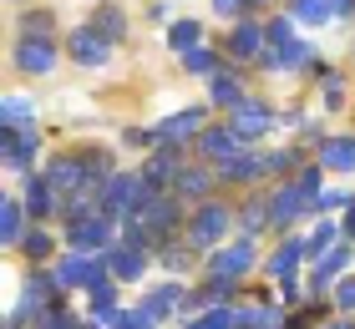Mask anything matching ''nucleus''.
I'll return each instance as SVG.
<instances>
[{"label":"nucleus","mask_w":355,"mask_h":329,"mask_svg":"<svg viewBox=\"0 0 355 329\" xmlns=\"http://www.w3.org/2000/svg\"><path fill=\"white\" fill-rule=\"evenodd\" d=\"M193 147H198V157H203V162H223V157H234L244 142H239V132H234L229 122H223V127H203Z\"/></svg>","instance_id":"obj_23"},{"label":"nucleus","mask_w":355,"mask_h":329,"mask_svg":"<svg viewBox=\"0 0 355 329\" xmlns=\"http://www.w3.org/2000/svg\"><path fill=\"white\" fill-rule=\"evenodd\" d=\"M340 233H345V243H355V203L345 208V218H340Z\"/></svg>","instance_id":"obj_50"},{"label":"nucleus","mask_w":355,"mask_h":329,"mask_svg":"<svg viewBox=\"0 0 355 329\" xmlns=\"http://www.w3.org/2000/svg\"><path fill=\"white\" fill-rule=\"evenodd\" d=\"M67 56H71L76 66H107V56H112V41H107L96 26H76L71 36H67Z\"/></svg>","instance_id":"obj_12"},{"label":"nucleus","mask_w":355,"mask_h":329,"mask_svg":"<svg viewBox=\"0 0 355 329\" xmlns=\"http://www.w3.org/2000/svg\"><path fill=\"white\" fill-rule=\"evenodd\" d=\"M244 6H249V0H214V10L229 15V21H239V15H244Z\"/></svg>","instance_id":"obj_48"},{"label":"nucleus","mask_w":355,"mask_h":329,"mask_svg":"<svg viewBox=\"0 0 355 329\" xmlns=\"http://www.w3.org/2000/svg\"><path fill=\"white\" fill-rule=\"evenodd\" d=\"M26 228H31V213H26V203H21V197H6V203H0V238H6L10 249H21Z\"/></svg>","instance_id":"obj_29"},{"label":"nucleus","mask_w":355,"mask_h":329,"mask_svg":"<svg viewBox=\"0 0 355 329\" xmlns=\"http://www.w3.org/2000/svg\"><path fill=\"white\" fill-rule=\"evenodd\" d=\"M304 213H310V193H304L295 177H279V188H269V218H274V233H289Z\"/></svg>","instance_id":"obj_6"},{"label":"nucleus","mask_w":355,"mask_h":329,"mask_svg":"<svg viewBox=\"0 0 355 329\" xmlns=\"http://www.w3.org/2000/svg\"><path fill=\"white\" fill-rule=\"evenodd\" d=\"M10 6H26V0H10Z\"/></svg>","instance_id":"obj_53"},{"label":"nucleus","mask_w":355,"mask_h":329,"mask_svg":"<svg viewBox=\"0 0 355 329\" xmlns=\"http://www.w3.org/2000/svg\"><path fill=\"white\" fill-rule=\"evenodd\" d=\"M300 263H304V238H284L279 249L269 254L264 269H269V278H279V284H284V278H295V274H300Z\"/></svg>","instance_id":"obj_28"},{"label":"nucleus","mask_w":355,"mask_h":329,"mask_svg":"<svg viewBox=\"0 0 355 329\" xmlns=\"http://www.w3.org/2000/svg\"><path fill=\"white\" fill-rule=\"evenodd\" d=\"M36 152H41V132L36 127H0V157H6L10 172H26Z\"/></svg>","instance_id":"obj_10"},{"label":"nucleus","mask_w":355,"mask_h":329,"mask_svg":"<svg viewBox=\"0 0 355 329\" xmlns=\"http://www.w3.org/2000/svg\"><path fill=\"white\" fill-rule=\"evenodd\" d=\"M21 203H26V213H31V223H41V218H51V213L61 208V193L51 188V177H46V172H31Z\"/></svg>","instance_id":"obj_21"},{"label":"nucleus","mask_w":355,"mask_h":329,"mask_svg":"<svg viewBox=\"0 0 355 329\" xmlns=\"http://www.w3.org/2000/svg\"><path fill=\"white\" fill-rule=\"evenodd\" d=\"M46 177H51V188H56L61 197L76 193V188H87V157H82V152H61V157L46 162Z\"/></svg>","instance_id":"obj_19"},{"label":"nucleus","mask_w":355,"mask_h":329,"mask_svg":"<svg viewBox=\"0 0 355 329\" xmlns=\"http://www.w3.org/2000/svg\"><path fill=\"white\" fill-rule=\"evenodd\" d=\"M92 213H102V188H76V193L61 197V218L67 223H82Z\"/></svg>","instance_id":"obj_30"},{"label":"nucleus","mask_w":355,"mask_h":329,"mask_svg":"<svg viewBox=\"0 0 355 329\" xmlns=\"http://www.w3.org/2000/svg\"><path fill=\"white\" fill-rule=\"evenodd\" d=\"M289 314H279V309L269 304H254V309H239V329H284Z\"/></svg>","instance_id":"obj_35"},{"label":"nucleus","mask_w":355,"mask_h":329,"mask_svg":"<svg viewBox=\"0 0 355 329\" xmlns=\"http://www.w3.org/2000/svg\"><path fill=\"white\" fill-rule=\"evenodd\" d=\"M335 309H340V314H355V278H340V284H335Z\"/></svg>","instance_id":"obj_47"},{"label":"nucleus","mask_w":355,"mask_h":329,"mask_svg":"<svg viewBox=\"0 0 355 329\" xmlns=\"http://www.w3.org/2000/svg\"><path fill=\"white\" fill-rule=\"evenodd\" d=\"M269 228H274V218H269V193L244 197V208H239V233H244V238H264Z\"/></svg>","instance_id":"obj_27"},{"label":"nucleus","mask_w":355,"mask_h":329,"mask_svg":"<svg viewBox=\"0 0 355 329\" xmlns=\"http://www.w3.org/2000/svg\"><path fill=\"white\" fill-rule=\"evenodd\" d=\"M15 71L21 76H51L56 71V46L46 36H21V46H15Z\"/></svg>","instance_id":"obj_13"},{"label":"nucleus","mask_w":355,"mask_h":329,"mask_svg":"<svg viewBox=\"0 0 355 329\" xmlns=\"http://www.w3.org/2000/svg\"><path fill=\"white\" fill-rule=\"evenodd\" d=\"M61 294H67V289L56 284V269H31V278H26V309H36V314H41V309L56 304Z\"/></svg>","instance_id":"obj_24"},{"label":"nucleus","mask_w":355,"mask_h":329,"mask_svg":"<svg viewBox=\"0 0 355 329\" xmlns=\"http://www.w3.org/2000/svg\"><path fill=\"white\" fill-rule=\"evenodd\" d=\"M183 299H188V294L183 289H178V284H163V289H148V294H142V314H148V319H157V324H163L168 314H178V309H183Z\"/></svg>","instance_id":"obj_26"},{"label":"nucleus","mask_w":355,"mask_h":329,"mask_svg":"<svg viewBox=\"0 0 355 329\" xmlns=\"http://www.w3.org/2000/svg\"><path fill=\"white\" fill-rule=\"evenodd\" d=\"M0 127H36V102L21 91H10L6 102H0Z\"/></svg>","instance_id":"obj_32"},{"label":"nucleus","mask_w":355,"mask_h":329,"mask_svg":"<svg viewBox=\"0 0 355 329\" xmlns=\"http://www.w3.org/2000/svg\"><path fill=\"white\" fill-rule=\"evenodd\" d=\"M295 183L310 193V197H315V193H325V162H320V157H315V162H304V168L295 172Z\"/></svg>","instance_id":"obj_43"},{"label":"nucleus","mask_w":355,"mask_h":329,"mask_svg":"<svg viewBox=\"0 0 355 329\" xmlns=\"http://www.w3.org/2000/svg\"><path fill=\"white\" fill-rule=\"evenodd\" d=\"M214 168H218V183H239V188H249V183H259V177H269L264 152H244V147H239L234 157L214 162Z\"/></svg>","instance_id":"obj_14"},{"label":"nucleus","mask_w":355,"mask_h":329,"mask_svg":"<svg viewBox=\"0 0 355 329\" xmlns=\"http://www.w3.org/2000/svg\"><path fill=\"white\" fill-rule=\"evenodd\" d=\"M229 228H234V213L223 203H198V208H193V218L183 223V243L193 254H214L218 243L229 238Z\"/></svg>","instance_id":"obj_2"},{"label":"nucleus","mask_w":355,"mask_h":329,"mask_svg":"<svg viewBox=\"0 0 355 329\" xmlns=\"http://www.w3.org/2000/svg\"><path fill=\"white\" fill-rule=\"evenodd\" d=\"M107 329H157V319H148L142 309H112Z\"/></svg>","instance_id":"obj_42"},{"label":"nucleus","mask_w":355,"mask_h":329,"mask_svg":"<svg viewBox=\"0 0 355 329\" xmlns=\"http://www.w3.org/2000/svg\"><path fill=\"white\" fill-rule=\"evenodd\" d=\"M335 329H355V324H335Z\"/></svg>","instance_id":"obj_52"},{"label":"nucleus","mask_w":355,"mask_h":329,"mask_svg":"<svg viewBox=\"0 0 355 329\" xmlns=\"http://www.w3.org/2000/svg\"><path fill=\"white\" fill-rule=\"evenodd\" d=\"M244 96H249V91H244V76H239V66L223 61L218 71L208 76V107H223V112H229V107L244 102Z\"/></svg>","instance_id":"obj_20"},{"label":"nucleus","mask_w":355,"mask_h":329,"mask_svg":"<svg viewBox=\"0 0 355 329\" xmlns=\"http://www.w3.org/2000/svg\"><path fill=\"white\" fill-rule=\"evenodd\" d=\"M21 254L31 258V263H41V258H51V233H46L41 223H31L26 228V238H21Z\"/></svg>","instance_id":"obj_39"},{"label":"nucleus","mask_w":355,"mask_h":329,"mask_svg":"<svg viewBox=\"0 0 355 329\" xmlns=\"http://www.w3.org/2000/svg\"><path fill=\"white\" fill-rule=\"evenodd\" d=\"M340 238H345V233H340V223L320 218V228H315V233H304V258H310V263H320V258H325V254H330Z\"/></svg>","instance_id":"obj_31"},{"label":"nucleus","mask_w":355,"mask_h":329,"mask_svg":"<svg viewBox=\"0 0 355 329\" xmlns=\"http://www.w3.org/2000/svg\"><path fill=\"white\" fill-rule=\"evenodd\" d=\"M36 314V309H26V304H15L10 314H6V329H26V319Z\"/></svg>","instance_id":"obj_49"},{"label":"nucleus","mask_w":355,"mask_h":329,"mask_svg":"<svg viewBox=\"0 0 355 329\" xmlns=\"http://www.w3.org/2000/svg\"><path fill=\"white\" fill-rule=\"evenodd\" d=\"M132 218L148 228V238L157 243V249H163V243H173L178 233H183V223H188V218H183V197H178V193H153L148 203L132 213Z\"/></svg>","instance_id":"obj_1"},{"label":"nucleus","mask_w":355,"mask_h":329,"mask_svg":"<svg viewBox=\"0 0 355 329\" xmlns=\"http://www.w3.org/2000/svg\"><path fill=\"white\" fill-rule=\"evenodd\" d=\"M178 168H183V152H178V147H168V142H157L153 147V157L142 162V177H148V188L153 193H168L173 188V177H178Z\"/></svg>","instance_id":"obj_15"},{"label":"nucleus","mask_w":355,"mask_h":329,"mask_svg":"<svg viewBox=\"0 0 355 329\" xmlns=\"http://www.w3.org/2000/svg\"><path fill=\"white\" fill-rule=\"evenodd\" d=\"M168 46L178 56L183 51H193V46H203V26L198 21H173V30H168Z\"/></svg>","instance_id":"obj_38"},{"label":"nucleus","mask_w":355,"mask_h":329,"mask_svg":"<svg viewBox=\"0 0 355 329\" xmlns=\"http://www.w3.org/2000/svg\"><path fill=\"white\" fill-rule=\"evenodd\" d=\"M218 66H223V56L214 51V46H193V51H183V71H188V76H203V81H208Z\"/></svg>","instance_id":"obj_34"},{"label":"nucleus","mask_w":355,"mask_h":329,"mask_svg":"<svg viewBox=\"0 0 355 329\" xmlns=\"http://www.w3.org/2000/svg\"><path fill=\"white\" fill-rule=\"evenodd\" d=\"M289 15L300 26H330L335 21V0H289Z\"/></svg>","instance_id":"obj_33"},{"label":"nucleus","mask_w":355,"mask_h":329,"mask_svg":"<svg viewBox=\"0 0 355 329\" xmlns=\"http://www.w3.org/2000/svg\"><path fill=\"white\" fill-rule=\"evenodd\" d=\"M350 203H355V193H345V188H325V193L310 197V213H335V208H350Z\"/></svg>","instance_id":"obj_41"},{"label":"nucleus","mask_w":355,"mask_h":329,"mask_svg":"<svg viewBox=\"0 0 355 329\" xmlns=\"http://www.w3.org/2000/svg\"><path fill=\"white\" fill-rule=\"evenodd\" d=\"M112 309H117V284L107 278V284H96V289H92V314H96V319H107Z\"/></svg>","instance_id":"obj_44"},{"label":"nucleus","mask_w":355,"mask_h":329,"mask_svg":"<svg viewBox=\"0 0 355 329\" xmlns=\"http://www.w3.org/2000/svg\"><path fill=\"white\" fill-rule=\"evenodd\" d=\"M21 36H46V41H51V15H46V10L26 15V21H21Z\"/></svg>","instance_id":"obj_46"},{"label":"nucleus","mask_w":355,"mask_h":329,"mask_svg":"<svg viewBox=\"0 0 355 329\" xmlns=\"http://www.w3.org/2000/svg\"><path fill=\"white\" fill-rule=\"evenodd\" d=\"M254 263H259V249H254V238L239 233L234 243H218L214 254H208V274H223V278H244Z\"/></svg>","instance_id":"obj_7"},{"label":"nucleus","mask_w":355,"mask_h":329,"mask_svg":"<svg viewBox=\"0 0 355 329\" xmlns=\"http://www.w3.org/2000/svg\"><path fill=\"white\" fill-rule=\"evenodd\" d=\"M264 71H279V76H289V71H300V66H310L315 61V51H310V41H279V46H264Z\"/></svg>","instance_id":"obj_17"},{"label":"nucleus","mask_w":355,"mask_h":329,"mask_svg":"<svg viewBox=\"0 0 355 329\" xmlns=\"http://www.w3.org/2000/svg\"><path fill=\"white\" fill-rule=\"evenodd\" d=\"M335 15H355V0H335Z\"/></svg>","instance_id":"obj_51"},{"label":"nucleus","mask_w":355,"mask_h":329,"mask_svg":"<svg viewBox=\"0 0 355 329\" xmlns=\"http://www.w3.org/2000/svg\"><path fill=\"white\" fill-rule=\"evenodd\" d=\"M345 269H350V243L340 238V243H335V249H330L325 258L315 263V274H310V294L320 299V294H325L330 284H340V274H345Z\"/></svg>","instance_id":"obj_22"},{"label":"nucleus","mask_w":355,"mask_h":329,"mask_svg":"<svg viewBox=\"0 0 355 329\" xmlns=\"http://www.w3.org/2000/svg\"><path fill=\"white\" fill-rule=\"evenodd\" d=\"M148 249H132V243H112V249H107V269H112V278H117V284H137V278L142 274H148Z\"/></svg>","instance_id":"obj_16"},{"label":"nucleus","mask_w":355,"mask_h":329,"mask_svg":"<svg viewBox=\"0 0 355 329\" xmlns=\"http://www.w3.org/2000/svg\"><path fill=\"white\" fill-rule=\"evenodd\" d=\"M269 162V177H295L304 162H300V147H279V152H264Z\"/></svg>","instance_id":"obj_40"},{"label":"nucleus","mask_w":355,"mask_h":329,"mask_svg":"<svg viewBox=\"0 0 355 329\" xmlns=\"http://www.w3.org/2000/svg\"><path fill=\"white\" fill-rule=\"evenodd\" d=\"M117 223H122V218H112V213L102 208V213H92V218L71 223V228H67V243H71L76 254H107L112 243L122 238V233H117Z\"/></svg>","instance_id":"obj_5"},{"label":"nucleus","mask_w":355,"mask_h":329,"mask_svg":"<svg viewBox=\"0 0 355 329\" xmlns=\"http://www.w3.org/2000/svg\"><path fill=\"white\" fill-rule=\"evenodd\" d=\"M229 127L239 132V142H259V137H269V127H274V107L259 102V96H244L239 107H229Z\"/></svg>","instance_id":"obj_8"},{"label":"nucleus","mask_w":355,"mask_h":329,"mask_svg":"<svg viewBox=\"0 0 355 329\" xmlns=\"http://www.w3.org/2000/svg\"><path fill=\"white\" fill-rule=\"evenodd\" d=\"M148 197H153V188H148L142 172H112V183L102 188V208L112 213V218H132Z\"/></svg>","instance_id":"obj_4"},{"label":"nucleus","mask_w":355,"mask_h":329,"mask_svg":"<svg viewBox=\"0 0 355 329\" xmlns=\"http://www.w3.org/2000/svg\"><path fill=\"white\" fill-rule=\"evenodd\" d=\"M208 127V107H183L163 117L153 127V142H168V147H183V142H198V132Z\"/></svg>","instance_id":"obj_9"},{"label":"nucleus","mask_w":355,"mask_h":329,"mask_svg":"<svg viewBox=\"0 0 355 329\" xmlns=\"http://www.w3.org/2000/svg\"><path fill=\"white\" fill-rule=\"evenodd\" d=\"M92 26L102 30V36H107L112 46H117V41L127 36V15H122L117 6H96V15H92Z\"/></svg>","instance_id":"obj_36"},{"label":"nucleus","mask_w":355,"mask_h":329,"mask_svg":"<svg viewBox=\"0 0 355 329\" xmlns=\"http://www.w3.org/2000/svg\"><path fill=\"white\" fill-rule=\"evenodd\" d=\"M264 46H269V30H264L259 21H249V15H239L234 30L223 36V51H229L234 61H259Z\"/></svg>","instance_id":"obj_11"},{"label":"nucleus","mask_w":355,"mask_h":329,"mask_svg":"<svg viewBox=\"0 0 355 329\" xmlns=\"http://www.w3.org/2000/svg\"><path fill=\"white\" fill-rule=\"evenodd\" d=\"M157 258H163L173 274H188V269H193V249H173V243H163V249H157Z\"/></svg>","instance_id":"obj_45"},{"label":"nucleus","mask_w":355,"mask_h":329,"mask_svg":"<svg viewBox=\"0 0 355 329\" xmlns=\"http://www.w3.org/2000/svg\"><path fill=\"white\" fill-rule=\"evenodd\" d=\"M107 278H112V269H107V254H67V258H56V284L61 289H96V284H107Z\"/></svg>","instance_id":"obj_3"},{"label":"nucleus","mask_w":355,"mask_h":329,"mask_svg":"<svg viewBox=\"0 0 355 329\" xmlns=\"http://www.w3.org/2000/svg\"><path fill=\"white\" fill-rule=\"evenodd\" d=\"M183 329H239V309H229V304H214V309H203L198 319H188Z\"/></svg>","instance_id":"obj_37"},{"label":"nucleus","mask_w":355,"mask_h":329,"mask_svg":"<svg viewBox=\"0 0 355 329\" xmlns=\"http://www.w3.org/2000/svg\"><path fill=\"white\" fill-rule=\"evenodd\" d=\"M214 183H218V168H214V162H183V168H178V177H173V193L198 203V197L214 193Z\"/></svg>","instance_id":"obj_18"},{"label":"nucleus","mask_w":355,"mask_h":329,"mask_svg":"<svg viewBox=\"0 0 355 329\" xmlns=\"http://www.w3.org/2000/svg\"><path fill=\"white\" fill-rule=\"evenodd\" d=\"M315 157L325 162V172H355V137H320Z\"/></svg>","instance_id":"obj_25"}]
</instances>
